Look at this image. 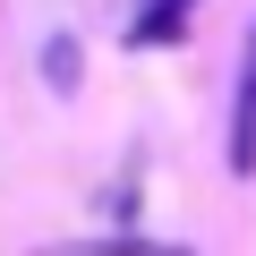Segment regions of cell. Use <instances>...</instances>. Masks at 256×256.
Returning <instances> with one entry per match:
<instances>
[{
	"instance_id": "1",
	"label": "cell",
	"mask_w": 256,
	"mask_h": 256,
	"mask_svg": "<svg viewBox=\"0 0 256 256\" xmlns=\"http://www.w3.org/2000/svg\"><path fill=\"white\" fill-rule=\"evenodd\" d=\"M196 9H205V0H137V9H128V52H171V43H188Z\"/></svg>"
},
{
	"instance_id": "2",
	"label": "cell",
	"mask_w": 256,
	"mask_h": 256,
	"mask_svg": "<svg viewBox=\"0 0 256 256\" xmlns=\"http://www.w3.org/2000/svg\"><path fill=\"white\" fill-rule=\"evenodd\" d=\"M230 171H256V60L239 77V111H230Z\"/></svg>"
},
{
	"instance_id": "3",
	"label": "cell",
	"mask_w": 256,
	"mask_h": 256,
	"mask_svg": "<svg viewBox=\"0 0 256 256\" xmlns=\"http://www.w3.org/2000/svg\"><path fill=\"white\" fill-rule=\"evenodd\" d=\"M77 77H86L77 34H52V43H43V86H52V94H77Z\"/></svg>"
},
{
	"instance_id": "4",
	"label": "cell",
	"mask_w": 256,
	"mask_h": 256,
	"mask_svg": "<svg viewBox=\"0 0 256 256\" xmlns=\"http://www.w3.org/2000/svg\"><path fill=\"white\" fill-rule=\"evenodd\" d=\"M162 256H180V248H162Z\"/></svg>"
}]
</instances>
